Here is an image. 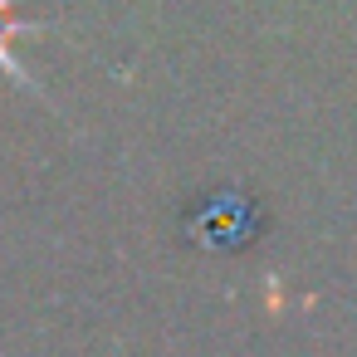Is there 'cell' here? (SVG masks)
I'll list each match as a JSON object with an SVG mask.
<instances>
[{"instance_id": "6da1fadb", "label": "cell", "mask_w": 357, "mask_h": 357, "mask_svg": "<svg viewBox=\"0 0 357 357\" xmlns=\"http://www.w3.org/2000/svg\"><path fill=\"white\" fill-rule=\"evenodd\" d=\"M45 25L40 20H25L20 10H15V0H0V69H6L10 79H15V89H25V93H40V84H35V74L20 64V54H15V35H40Z\"/></svg>"}]
</instances>
